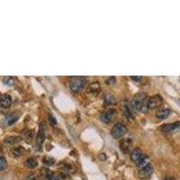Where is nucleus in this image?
Wrapping results in <instances>:
<instances>
[{
  "label": "nucleus",
  "mask_w": 180,
  "mask_h": 180,
  "mask_svg": "<svg viewBox=\"0 0 180 180\" xmlns=\"http://www.w3.org/2000/svg\"><path fill=\"white\" fill-rule=\"evenodd\" d=\"M147 102H148V97L146 94L139 93L135 95L134 98L131 103V106L136 111H146L148 109Z\"/></svg>",
  "instance_id": "obj_1"
},
{
  "label": "nucleus",
  "mask_w": 180,
  "mask_h": 180,
  "mask_svg": "<svg viewBox=\"0 0 180 180\" xmlns=\"http://www.w3.org/2000/svg\"><path fill=\"white\" fill-rule=\"evenodd\" d=\"M87 78L85 77H70L69 78V86L71 91L73 92H79L85 87Z\"/></svg>",
  "instance_id": "obj_2"
},
{
  "label": "nucleus",
  "mask_w": 180,
  "mask_h": 180,
  "mask_svg": "<svg viewBox=\"0 0 180 180\" xmlns=\"http://www.w3.org/2000/svg\"><path fill=\"white\" fill-rule=\"evenodd\" d=\"M126 133H127V128H126V126H125L124 124H122V123H117V124H115V125L113 127V129H112V131H111L112 136H113L114 139L122 138Z\"/></svg>",
  "instance_id": "obj_3"
},
{
  "label": "nucleus",
  "mask_w": 180,
  "mask_h": 180,
  "mask_svg": "<svg viewBox=\"0 0 180 180\" xmlns=\"http://www.w3.org/2000/svg\"><path fill=\"white\" fill-rule=\"evenodd\" d=\"M116 114H117V112H116V110H115L114 108H109V109H107L106 111H105V112L101 114L100 120H101L104 124H107L112 123V122L114 120Z\"/></svg>",
  "instance_id": "obj_4"
},
{
  "label": "nucleus",
  "mask_w": 180,
  "mask_h": 180,
  "mask_svg": "<svg viewBox=\"0 0 180 180\" xmlns=\"http://www.w3.org/2000/svg\"><path fill=\"white\" fill-rule=\"evenodd\" d=\"M44 124H40V127H39V132L37 134V139H36V144H35V150L36 151H41L43 142L45 140V127H44Z\"/></svg>",
  "instance_id": "obj_5"
},
{
  "label": "nucleus",
  "mask_w": 180,
  "mask_h": 180,
  "mask_svg": "<svg viewBox=\"0 0 180 180\" xmlns=\"http://www.w3.org/2000/svg\"><path fill=\"white\" fill-rule=\"evenodd\" d=\"M161 131L167 134H173V133H180V122L164 124L161 127Z\"/></svg>",
  "instance_id": "obj_6"
},
{
  "label": "nucleus",
  "mask_w": 180,
  "mask_h": 180,
  "mask_svg": "<svg viewBox=\"0 0 180 180\" xmlns=\"http://www.w3.org/2000/svg\"><path fill=\"white\" fill-rule=\"evenodd\" d=\"M162 97L159 95L153 96L150 98H148V102H147V107L148 109H154L159 107L161 104H162Z\"/></svg>",
  "instance_id": "obj_7"
},
{
  "label": "nucleus",
  "mask_w": 180,
  "mask_h": 180,
  "mask_svg": "<svg viewBox=\"0 0 180 180\" xmlns=\"http://www.w3.org/2000/svg\"><path fill=\"white\" fill-rule=\"evenodd\" d=\"M152 172H153V167L151 163H149L146 166L141 168V169L139 171V177L142 179H145V178H150L151 176Z\"/></svg>",
  "instance_id": "obj_8"
},
{
  "label": "nucleus",
  "mask_w": 180,
  "mask_h": 180,
  "mask_svg": "<svg viewBox=\"0 0 180 180\" xmlns=\"http://www.w3.org/2000/svg\"><path fill=\"white\" fill-rule=\"evenodd\" d=\"M18 120V115L14 114H6L4 116L3 120H2V124L5 127H8L13 125L16 121Z\"/></svg>",
  "instance_id": "obj_9"
},
{
  "label": "nucleus",
  "mask_w": 180,
  "mask_h": 180,
  "mask_svg": "<svg viewBox=\"0 0 180 180\" xmlns=\"http://www.w3.org/2000/svg\"><path fill=\"white\" fill-rule=\"evenodd\" d=\"M119 146L122 150V151L127 153L130 151V150L132 149L133 147V141L132 139L130 138H124V139H122L119 142Z\"/></svg>",
  "instance_id": "obj_10"
},
{
  "label": "nucleus",
  "mask_w": 180,
  "mask_h": 180,
  "mask_svg": "<svg viewBox=\"0 0 180 180\" xmlns=\"http://www.w3.org/2000/svg\"><path fill=\"white\" fill-rule=\"evenodd\" d=\"M143 155V153L142 152V151L138 148L136 149H133L132 151H131V154H130V157H131V160L133 161V162H137L141 158L142 156Z\"/></svg>",
  "instance_id": "obj_11"
},
{
  "label": "nucleus",
  "mask_w": 180,
  "mask_h": 180,
  "mask_svg": "<svg viewBox=\"0 0 180 180\" xmlns=\"http://www.w3.org/2000/svg\"><path fill=\"white\" fill-rule=\"evenodd\" d=\"M24 165L28 169H35V168L38 167V160L33 157H30V158H27L25 160Z\"/></svg>",
  "instance_id": "obj_12"
},
{
  "label": "nucleus",
  "mask_w": 180,
  "mask_h": 180,
  "mask_svg": "<svg viewBox=\"0 0 180 180\" xmlns=\"http://www.w3.org/2000/svg\"><path fill=\"white\" fill-rule=\"evenodd\" d=\"M23 151H24V149H23L22 146H18V147L12 148L10 153H11V156H12L13 158H15V159H16V158L21 157V156L23 155Z\"/></svg>",
  "instance_id": "obj_13"
},
{
  "label": "nucleus",
  "mask_w": 180,
  "mask_h": 180,
  "mask_svg": "<svg viewBox=\"0 0 180 180\" xmlns=\"http://www.w3.org/2000/svg\"><path fill=\"white\" fill-rule=\"evenodd\" d=\"M12 104V98L9 95L5 94V95H3L2 97H1V106L3 108H7L11 105Z\"/></svg>",
  "instance_id": "obj_14"
},
{
  "label": "nucleus",
  "mask_w": 180,
  "mask_h": 180,
  "mask_svg": "<svg viewBox=\"0 0 180 180\" xmlns=\"http://www.w3.org/2000/svg\"><path fill=\"white\" fill-rule=\"evenodd\" d=\"M22 140L21 137H17V136H8L5 139H4V143L5 145H14L18 143L20 141Z\"/></svg>",
  "instance_id": "obj_15"
},
{
  "label": "nucleus",
  "mask_w": 180,
  "mask_h": 180,
  "mask_svg": "<svg viewBox=\"0 0 180 180\" xmlns=\"http://www.w3.org/2000/svg\"><path fill=\"white\" fill-rule=\"evenodd\" d=\"M101 89L100 85L98 82H92L89 84V86L87 87V92L92 93V94H96L99 92V90Z\"/></svg>",
  "instance_id": "obj_16"
},
{
  "label": "nucleus",
  "mask_w": 180,
  "mask_h": 180,
  "mask_svg": "<svg viewBox=\"0 0 180 180\" xmlns=\"http://www.w3.org/2000/svg\"><path fill=\"white\" fill-rule=\"evenodd\" d=\"M33 137H34V131L33 130H26V131L23 132V138L25 141V142L30 143L32 141Z\"/></svg>",
  "instance_id": "obj_17"
},
{
  "label": "nucleus",
  "mask_w": 180,
  "mask_h": 180,
  "mask_svg": "<svg viewBox=\"0 0 180 180\" xmlns=\"http://www.w3.org/2000/svg\"><path fill=\"white\" fill-rule=\"evenodd\" d=\"M169 114H170V110H169V109H168V108H163V109L159 110V111L156 113V116H157V118L163 120V119H166V118L169 115Z\"/></svg>",
  "instance_id": "obj_18"
},
{
  "label": "nucleus",
  "mask_w": 180,
  "mask_h": 180,
  "mask_svg": "<svg viewBox=\"0 0 180 180\" xmlns=\"http://www.w3.org/2000/svg\"><path fill=\"white\" fill-rule=\"evenodd\" d=\"M148 160H149V157L146 155V154H143L142 156V158L135 163L138 167H141V168H142V167H144V166H146L147 164H149V162H148Z\"/></svg>",
  "instance_id": "obj_19"
},
{
  "label": "nucleus",
  "mask_w": 180,
  "mask_h": 180,
  "mask_svg": "<svg viewBox=\"0 0 180 180\" xmlns=\"http://www.w3.org/2000/svg\"><path fill=\"white\" fill-rule=\"evenodd\" d=\"M2 82L4 83V85L5 86H8V87H12L15 84V80L13 77H4L3 79H2Z\"/></svg>",
  "instance_id": "obj_20"
},
{
  "label": "nucleus",
  "mask_w": 180,
  "mask_h": 180,
  "mask_svg": "<svg viewBox=\"0 0 180 180\" xmlns=\"http://www.w3.org/2000/svg\"><path fill=\"white\" fill-rule=\"evenodd\" d=\"M123 112H124V115L127 118V119H133V112L131 111L130 107L127 105H124V109H123Z\"/></svg>",
  "instance_id": "obj_21"
},
{
  "label": "nucleus",
  "mask_w": 180,
  "mask_h": 180,
  "mask_svg": "<svg viewBox=\"0 0 180 180\" xmlns=\"http://www.w3.org/2000/svg\"><path fill=\"white\" fill-rule=\"evenodd\" d=\"M42 161L47 166H53L55 164V160L53 158H50V157H45V158H43Z\"/></svg>",
  "instance_id": "obj_22"
},
{
  "label": "nucleus",
  "mask_w": 180,
  "mask_h": 180,
  "mask_svg": "<svg viewBox=\"0 0 180 180\" xmlns=\"http://www.w3.org/2000/svg\"><path fill=\"white\" fill-rule=\"evenodd\" d=\"M7 166H8V165H7V162H6L5 159L4 158V156L2 155L1 158H0V170L4 171L5 169H7Z\"/></svg>",
  "instance_id": "obj_23"
},
{
  "label": "nucleus",
  "mask_w": 180,
  "mask_h": 180,
  "mask_svg": "<svg viewBox=\"0 0 180 180\" xmlns=\"http://www.w3.org/2000/svg\"><path fill=\"white\" fill-rule=\"evenodd\" d=\"M44 180H60V177H59V176L56 175L55 173L50 172V173L44 178Z\"/></svg>",
  "instance_id": "obj_24"
},
{
  "label": "nucleus",
  "mask_w": 180,
  "mask_h": 180,
  "mask_svg": "<svg viewBox=\"0 0 180 180\" xmlns=\"http://www.w3.org/2000/svg\"><path fill=\"white\" fill-rule=\"evenodd\" d=\"M50 173V169H48L47 168H42V169H41V175L42 176L43 178H45Z\"/></svg>",
  "instance_id": "obj_25"
},
{
  "label": "nucleus",
  "mask_w": 180,
  "mask_h": 180,
  "mask_svg": "<svg viewBox=\"0 0 180 180\" xmlns=\"http://www.w3.org/2000/svg\"><path fill=\"white\" fill-rule=\"evenodd\" d=\"M26 180H40V178L34 174V173H32V174H29L27 177H26Z\"/></svg>",
  "instance_id": "obj_26"
},
{
  "label": "nucleus",
  "mask_w": 180,
  "mask_h": 180,
  "mask_svg": "<svg viewBox=\"0 0 180 180\" xmlns=\"http://www.w3.org/2000/svg\"><path fill=\"white\" fill-rule=\"evenodd\" d=\"M116 82V78H114V77H110V78H108L106 80H105V83L107 84V85H113V84H114Z\"/></svg>",
  "instance_id": "obj_27"
},
{
  "label": "nucleus",
  "mask_w": 180,
  "mask_h": 180,
  "mask_svg": "<svg viewBox=\"0 0 180 180\" xmlns=\"http://www.w3.org/2000/svg\"><path fill=\"white\" fill-rule=\"evenodd\" d=\"M48 118H49V122L50 123V124H52V125H56L57 124V120L52 114H49Z\"/></svg>",
  "instance_id": "obj_28"
},
{
  "label": "nucleus",
  "mask_w": 180,
  "mask_h": 180,
  "mask_svg": "<svg viewBox=\"0 0 180 180\" xmlns=\"http://www.w3.org/2000/svg\"><path fill=\"white\" fill-rule=\"evenodd\" d=\"M98 159H99L100 160H106V156H105V153H101V154H99Z\"/></svg>",
  "instance_id": "obj_29"
},
{
  "label": "nucleus",
  "mask_w": 180,
  "mask_h": 180,
  "mask_svg": "<svg viewBox=\"0 0 180 180\" xmlns=\"http://www.w3.org/2000/svg\"><path fill=\"white\" fill-rule=\"evenodd\" d=\"M132 79H133V80H139V79H141V77H132Z\"/></svg>",
  "instance_id": "obj_30"
},
{
  "label": "nucleus",
  "mask_w": 180,
  "mask_h": 180,
  "mask_svg": "<svg viewBox=\"0 0 180 180\" xmlns=\"http://www.w3.org/2000/svg\"><path fill=\"white\" fill-rule=\"evenodd\" d=\"M165 180H176L174 178H166Z\"/></svg>",
  "instance_id": "obj_31"
}]
</instances>
